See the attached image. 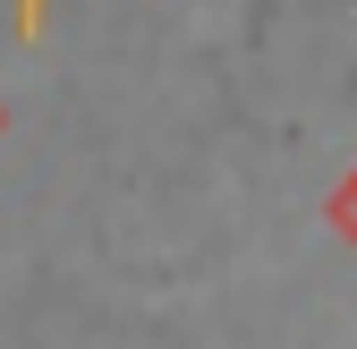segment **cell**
I'll use <instances>...</instances> for the list:
<instances>
[{"label": "cell", "mask_w": 357, "mask_h": 349, "mask_svg": "<svg viewBox=\"0 0 357 349\" xmlns=\"http://www.w3.org/2000/svg\"><path fill=\"white\" fill-rule=\"evenodd\" d=\"M26 17H34V0H26Z\"/></svg>", "instance_id": "1"}]
</instances>
